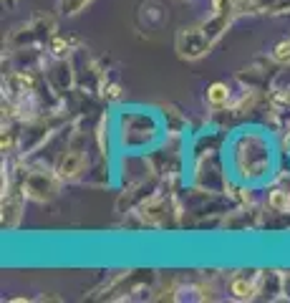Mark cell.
<instances>
[{"mask_svg": "<svg viewBox=\"0 0 290 303\" xmlns=\"http://www.w3.org/2000/svg\"><path fill=\"white\" fill-rule=\"evenodd\" d=\"M86 154L84 152H78V149H68L66 154L58 159V167H56V174L61 179H76L81 177V172L86 169Z\"/></svg>", "mask_w": 290, "mask_h": 303, "instance_id": "cell-1", "label": "cell"}, {"mask_svg": "<svg viewBox=\"0 0 290 303\" xmlns=\"http://www.w3.org/2000/svg\"><path fill=\"white\" fill-rule=\"evenodd\" d=\"M207 101H210L212 106H225L230 101V86L222 84V81H215L207 86Z\"/></svg>", "mask_w": 290, "mask_h": 303, "instance_id": "cell-2", "label": "cell"}, {"mask_svg": "<svg viewBox=\"0 0 290 303\" xmlns=\"http://www.w3.org/2000/svg\"><path fill=\"white\" fill-rule=\"evenodd\" d=\"M230 293H232V298H237V301H247V298L255 296V286L247 281V278H235V281L230 283Z\"/></svg>", "mask_w": 290, "mask_h": 303, "instance_id": "cell-3", "label": "cell"}, {"mask_svg": "<svg viewBox=\"0 0 290 303\" xmlns=\"http://www.w3.org/2000/svg\"><path fill=\"white\" fill-rule=\"evenodd\" d=\"M268 205L278 212H290V195L285 192V189H273V192L268 195Z\"/></svg>", "mask_w": 290, "mask_h": 303, "instance_id": "cell-4", "label": "cell"}, {"mask_svg": "<svg viewBox=\"0 0 290 303\" xmlns=\"http://www.w3.org/2000/svg\"><path fill=\"white\" fill-rule=\"evenodd\" d=\"M273 58L278 63H290V41H280L273 48Z\"/></svg>", "mask_w": 290, "mask_h": 303, "instance_id": "cell-5", "label": "cell"}, {"mask_svg": "<svg viewBox=\"0 0 290 303\" xmlns=\"http://www.w3.org/2000/svg\"><path fill=\"white\" fill-rule=\"evenodd\" d=\"M51 51L56 56H66L68 53V43L63 41V38H53V43H51Z\"/></svg>", "mask_w": 290, "mask_h": 303, "instance_id": "cell-6", "label": "cell"}, {"mask_svg": "<svg viewBox=\"0 0 290 303\" xmlns=\"http://www.w3.org/2000/svg\"><path fill=\"white\" fill-rule=\"evenodd\" d=\"M104 96H106L109 101H116V99L121 96V86H119V84H109L106 91H104Z\"/></svg>", "mask_w": 290, "mask_h": 303, "instance_id": "cell-7", "label": "cell"}, {"mask_svg": "<svg viewBox=\"0 0 290 303\" xmlns=\"http://www.w3.org/2000/svg\"><path fill=\"white\" fill-rule=\"evenodd\" d=\"M15 81H18L23 89H28V91L33 89V79H30V76H25V73H18V76H15Z\"/></svg>", "mask_w": 290, "mask_h": 303, "instance_id": "cell-8", "label": "cell"}]
</instances>
